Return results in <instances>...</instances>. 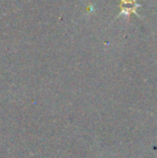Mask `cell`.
I'll return each instance as SVG.
<instances>
[{
    "instance_id": "6da1fadb",
    "label": "cell",
    "mask_w": 157,
    "mask_h": 158,
    "mask_svg": "<svg viewBox=\"0 0 157 158\" xmlns=\"http://www.w3.org/2000/svg\"><path fill=\"white\" fill-rule=\"evenodd\" d=\"M122 1V11L126 15H129L131 13H136V8H138V4L136 3V0H121Z\"/></svg>"
}]
</instances>
